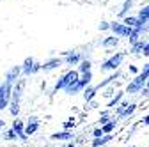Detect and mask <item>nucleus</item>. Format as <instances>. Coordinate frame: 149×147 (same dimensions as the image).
Instances as JSON below:
<instances>
[{
  "mask_svg": "<svg viewBox=\"0 0 149 147\" xmlns=\"http://www.w3.org/2000/svg\"><path fill=\"white\" fill-rule=\"evenodd\" d=\"M121 59H123V55H117V57H112L108 62H105V64H103V69H112V67H116V66L121 62Z\"/></svg>",
  "mask_w": 149,
  "mask_h": 147,
  "instance_id": "nucleus-1",
  "label": "nucleus"
},
{
  "mask_svg": "<svg viewBox=\"0 0 149 147\" xmlns=\"http://www.w3.org/2000/svg\"><path fill=\"white\" fill-rule=\"evenodd\" d=\"M112 28H114V32H117V34H123V35H126V34H130V28H124V27H121V25H112Z\"/></svg>",
  "mask_w": 149,
  "mask_h": 147,
  "instance_id": "nucleus-2",
  "label": "nucleus"
},
{
  "mask_svg": "<svg viewBox=\"0 0 149 147\" xmlns=\"http://www.w3.org/2000/svg\"><path fill=\"white\" fill-rule=\"evenodd\" d=\"M149 20V7H144L140 11V21H147Z\"/></svg>",
  "mask_w": 149,
  "mask_h": 147,
  "instance_id": "nucleus-3",
  "label": "nucleus"
},
{
  "mask_svg": "<svg viewBox=\"0 0 149 147\" xmlns=\"http://www.w3.org/2000/svg\"><path fill=\"white\" fill-rule=\"evenodd\" d=\"M89 66H91L89 62H84V64H82V71H87V69H89Z\"/></svg>",
  "mask_w": 149,
  "mask_h": 147,
  "instance_id": "nucleus-4",
  "label": "nucleus"
}]
</instances>
